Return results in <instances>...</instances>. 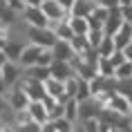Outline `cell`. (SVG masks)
Masks as SVG:
<instances>
[{"label":"cell","instance_id":"4","mask_svg":"<svg viewBox=\"0 0 132 132\" xmlns=\"http://www.w3.org/2000/svg\"><path fill=\"white\" fill-rule=\"evenodd\" d=\"M20 85H22V90L27 92V96L31 98V101H40V98L47 96V94H45V81H36V78L22 74Z\"/></svg>","mask_w":132,"mask_h":132},{"label":"cell","instance_id":"26","mask_svg":"<svg viewBox=\"0 0 132 132\" xmlns=\"http://www.w3.org/2000/svg\"><path fill=\"white\" fill-rule=\"evenodd\" d=\"M11 29H14V25H11V22H7V20H2V18H0V38H7V40H9Z\"/></svg>","mask_w":132,"mask_h":132},{"label":"cell","instance_id":"25","mask_svg":"<svg viewBox=\"0 0 132 132\" xmlns=\"http://www.w3.org/2000/svg\"><path fill=\"white\" fill-rule=\"evenodd\" d=\"M16 132H40V123L34 121V119H29V121H25V123L16 125Z\"/></svg>","mask_w":132,"mask_h":132},{"label":"cell","instance_id":"24","mask_svg":"<svg viewBox=\"0 0 132 132\" xmlns=\"http://www.w3.org/2000/svg\"><path fill=\"white\" fill-rule=\"evenodd\" d=\"M103 38H105V29H90V31H87V40H90V45L94 49L101 45Z\"/></svg>","mask_w":132,"mask_h":132},{"label":"cell","instance_id":"1","mask_svg":"<svg viewBox=\"0 0 132 132\" xmlns=\"http://www.w3.org/2000/svg\"><path fill=\"white\" fill-rule=\"evenodd\" d=\"M25 38L27 43H34L40 47H54V43L58 40V36L54 34L52 27H27V25H25Z\"/></svg>","mask_w":132,"mask_h":132},{"label":"cell","instance_id":"8","mask_svg":"<svg viewBox=\"0 0 132 132\" xmlns=\"http://www.w3.org/2000/svg\"><path fill=\"white\" fill-rule=\"evenodd\" d=\"M125 22V14H123V7H112L110 9V16H108V22H105V34L108 36H114L121 29V25Z\"/></svg>","mask_w":132,"mask_h":132},{"label":"cell","instance_id":"11","mask_svg":"<svg viewBox=\"0 0 132 132\" xmlns=\"http://www.w3.org/2000/svg\"><path fill=\"white\" fill-rule=\"evenodd\" d=\"M27 110H29V114H31V119H34V121H38V123L49 121V110H47L45 98H40V101H29Z\"/></svg>","mask_w":132,"mask_h":132},{"label":"cell","instance_id":"21","mask_svg":"<svg viewBox=\"0 0 132 132\" xmlns=\"http://www.w3.org/2000/svg\"><path fill=\"white\" fill-rule=\"evenodd\" d=\"M117 49H119V47H117V43H114V38L105 34V38L101 40V45L96 47V52H98V56H112Z\"/></svg>","mask_w":132,"mask_h":132},{"label":"cell","instance_id":"18","mask_svg":"<svg viewBox=\"0 0 132 132\" xmlns=\"http://www.w3.org/2000/svg\"><path fill=\"white\" fill-rule=\"evenodd\" d=\"M96 5H98V0H76L70 14L72 16H90L96 9Z\"/></svg>","mask_w":132,"mask_h":132},{"label":"cell","instance_id":"28","mask_svg":"<svg viewBox=\"0 0 132 132\" xmlns=\"http://www.w3.org/2000/svg\"><path fill=\"white\" fill-rule=\"evenodd\" d=\"M40 132H58V125H56V121H45V123H40Z\"/></svg>","mask_w":132,"mask_h":132},{"label":"cell","instance_id":"2","mask_svg":"<svg viewBox=\"0 0 132 132\" xmlns=\"http://www.w3.org/2000/svg\"><path fill=\"white\" fill-rule=\"evenodd\" d=\"M31 98L27 96V92L22 90V85H11V87H7V92H5V103H7L9 110H27V105Z\"/></svg>","mask_w":132,"mask_h":132},{"label":"cell","instance_id":"5","mask_svg":"<svg viewBox=\"0 0 132 132\" xmlns=\"http://www.w3.org/2000/svg\"><path fill=\"white\" fill-rule=\"evenodd\" d=\"M40 45H34V43H25V47H22L20 56H18V65H20L22 70H29V67H34L36 61H38V54H40Z\"/></svg>","mask_w":132,"mask_h":132},{"label":"cell","instance_id":"31","mask_svg":"<svg viewBox=\"0 0 132 132\" xmlns=\"http://www.w3.org/2000/svg\"><path fill=\"white\" fill-rule=\"evenodd\" d=\"M58 2H61L67 11H72V7H74V2H76V0H58Z\"/></svg>","mask_w":132,"mask_h":132},{"label":"cell","instance_id":"35","mask_svg":"<svg viewBox=\"0 0 132 132\" xmlns=\"http://www.w3.org/2000/svg\"><path fill=\"white\" fill-rule=\"evenodd\" d=\"M0 121H2V112H0Z\"/></svg>","mask_w":132,"mask_h":132},{"label":"cell","instance_id":"29","mask_svg":"<svg viewBox=\"0 0 132 132\" xmlns=\"http://www.w3.org/2000/svg\"><path fill=\"white\" fill-rule=\"evenodd\" d=\"M9 61H11V58H9V54L5 52V47H2V49H0V67H5Z\"/></svg>","mask_w":132,"mask_h":132},{"label":"cell","instance_id":"34","mask_svg":"<svg viewBox=\"0 0 132 132\" xmlns=\"http://www.w3.org/2000/svg\"><path fill=\"white\" fill-rule=\"evenodd\" d=\"M5 45H7V38H0V49L5 47Z\"/></svg>","mask_w":132,"mask_h":132},{"label":"cell","instance_id":"27","mask_svg":"<svg viewBox=\"0 0 132 132\" xmlns=\"http://www.w3.org/2000/svg\"><path fill=\"white\" fill-rule=\"evenodd\" d=\"M5 2H7L9 9H14V11H18V14H22V9L27 7V2H25V0H5Z\"/></svg>","mask_w":132,"mask_h":132},{"label":"cell","instance_id":"30","mask_svg":"<svg viewBox=\"0 0 132 132\" xmlns=\"http://www.w3.org/2000/svg\"><path fill=\"white\" fill-rule=\"evenodd\" d=\"M0 92H2V94L7 92V83H5V74H2V67H0Z\"/></svg>","mask_w":132,"mask_h":132},{"label":"cell","instance_id":"7","mask_svg":"<svg viewBox=\"0 0 132 132\" xmlns=\"http://www.w3.org/2000/svg\"><path fill=\"white\" fill-rule=\"evenodd\" d=\"M40 9L47 14V18L52 22H54V20H63V18L70 16V11L63 7L58 0H43V2H40Z\"/></svg>","mask_w":132,"mask_h":132},{"label":"cell","instance_id":"17","mask_svg":"<svg viewBox=\"0 0 132 132\" xmlns=\"http://www.w3.org/2000/svg\"><path fill=\"white\" fill-rule=\"evenodd\" d=\"M70 25L74 29V34H78V36H87V31L92 29L87 16H72L70 14Z\"/></svg>","mask_w":132,"mask_h":132},{"label":"cell","instance_id":"20","mask_svg":"<svg viewBox=\"0 0 132 132\" xmlns=\"http://www.w3.org/2000/svg\"><path fill=\"white\" fill-rule=\"evenodd\" d=\"M25 76H31L36 81H47L52 76V67H40V65H34V67H29L25 70Z\"/></svg>","mask_w":132,"mask_h":132},{"label":"cell","instance_id":"23","mask_svg":"<svg viewBox=\"0 0 132 132\" xmlns=\"http://www.w3.org/2000/svg\"><path fill=\"white\" fill-rule=\"evenodd\" d=\"M114 76H117L119 81H130V78H132V61L121 63L117 70H114Z\"/></svg>","mask_w":132,"mask_h":132},{"label":"cell","instance_id":"33","mask_svg":"<svg viewBox=\"0 0 132 132\" xmlns=\"http://www.w3.org/2000/svg\"><path fill=\"white\" fill-rule=\"evenodd\" d=\"M25 2H27V5H31V7H40L43 0H25Z\"/></svg>","mask_w":132,"mask_h":132},{"label":"cell","instance_id":"12","mask_svg":"<svg viewBox=\"0 0 132 132\" xmlns=\"http://www.w3.org/2000/svg\"><path fill=\"white\" fill-rule=\"evenodd\" d=\"M45 94L52 96V98L65 101V98H67V94H65V81H58V78L49 76L47 81H45Z\"/></svg>","mask_w":132,"mask_h":132},{"label":"cell","instance_id":"14","mask_svg":"<svg viewBox=\"0 0 132 132\" xmlns=\"http://www.w3.org/2000/svg\"><path fill=\"white\" fill-rule=\"evenodd\" d=\"M76 72H74V65L72 61H54L52 65V76L58 78V81H67L70 76H74Z\"/></svg>","mask_w":132,"mask_h":132},{"label":"cell","instance_id":"15","mask_svg":"<svg viewBox=\"0 0 132 132\" xmlns=\"http://www.w3.org/2000/svg\"><path fill=\"white\" fill-rule=\"evenodd\" d=\"M49 27L54 29V34L58 36V38H63V40H72L74 38V29H72V25H70V16L67 18H63V20H54Z\"/></svg>","mask_w":132,"mask_h":132},{"label":"cell","instance_id":"3","mask_svg":"<svg viewBox=\"0 0 132 132\" xmlns=\"http://www.w3.org/2000/svg\"><path fill=\"white\" fill-rule=\"evenodd\" d=\"M20 20L25 22L27 27H49V25H52V20L47 18V14H45L40 7H31V5H27V7L22 9Z\"/></svg>","mask_w":132,"mask_h":132},{"label":"cell","instance_id":"16","mask_svg":"<svg viewBox=\"0 0 132 132\" xmlns=\"http://www.w3.org/2000/svg\"><path fill=\"white\" fill-rule=\"evenodd\" d=\"M112 38H114V43H117V47H119V49L128 47V45L132 43V25L125 20L123 25H121V29H119L117 34L112 36Z\"/></svg>","mask_w":132,"mask_h":132},{"label":"cell","instance_id":"10","mask_svg":"<svg viewBox=\"0 0 132 132\" xmlns=\"http://www.w3.org/2000/svg\"><path fill=\"white\" fill-rule=\"evenodd\" d=\"M2 74H5V83H7V87H11V85H18V83L22 81L25 70H22L16 61H9L7 65L2 67Z\"/></svg>","mask_w":132,"mask_h":132},{"label":"cell","instance_id":"9","mask_svg":"<svg viewBox=\"0 0 132 132\" xmlns=\"http://www.w3.org/2000/svg\"><path fill=\"white\" fill-rule=\"evenodd\" d=\"M52 49H54L56 61H74V58H76V49H74V45H72V40H63V38H58Z\"/></svg>","mask_w":132,"mask_h":132},{"label":"cell","instance_id":"32","mask_svg":"<svg viewBox=\"0 0 132 132\" xmlns=\"http://www.w3.org/2000/svg\"><path fill=\"white\" fill-rule=\"evenodd\" d=\"M123 52H125V58H128V61H132V43L128 45V47H123Z\"/></svg>","mask_w":132,"mask_h":132},{"label":"cell","instance_id":"13","mask_svg":"<svg viewBox=\"0 0 132 132\" xmlns=\"http://www.w3.org/2000/svg\"><path fill=\"white\" fill-rule=\"evenodd\" d=\"M108 16H110V7L108 5H101L98 2L96 5V9L92 11L87 18H90V25H92V29H103L105 27V22H108Z\"/></svg>","mask_w":132,"mask_h":132},{"label":"cell","instance_id":"19","mask_svg":"<svg viewBox=\"0 0 132 132\" xmlns=\"http://www.w3.org/2000/svg\"><path fill=\"white\" fill-rule=\"evenodd\" d=\"M114 65H112L110 61V56H98V61H96V74H101V76H114Z\"/></svg>","mask_w":132,"mask_h":132},{"label":"cell","instance_id":"6","mask_svg":"<svg viewBox=\"0 0 132 132\" xmlns=\"http://www.w3.org/2000/svg\"><path fill=\"white\" fill-rule=\"evenodd\" d=\"M110 110L119 112V114H125V117H132V101L128 94H123V92H114L110 98V105H108Z\"/></svg>","mask_w":132,"mask_h":132},{"label":"cell","instance_id":"22","mask_svg":"<svg viewBox=\"0 0 132 132\" xmlns=\"http://www.w3.org/2000/svg\"><path fill=\"white\" fill-rule=\"evenodd\" d=\"M56 61V56H54V49L52 47H43L40 49V54H38V61H36V65H40V67H52Z\"/></svg>","mask_w":132,"mask_h":132}]
</instances>
